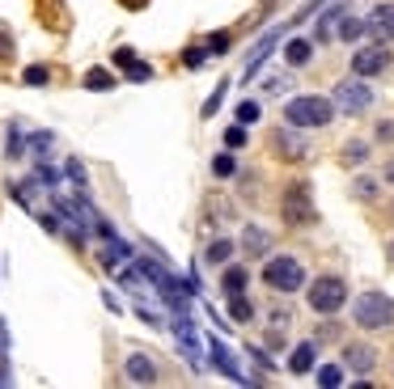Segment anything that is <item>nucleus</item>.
Here are the masks:
<instances>
[{"instance_id":"f257e3e1","label":"nucleus","mask_w":394,"mask_h":389,"mask_svg":"<svg viewBox=\"0 0 394 389\" xmlns=\"http://www.w3.org/2000/svg\"><path fill=\"white\" fill-rule=\"evenodd\" d=\"M331 119H335V102H331V97L301 93V97H289V102H285V123H293V127H301V132L331 127Z\"/></svg>"},{"instance_id":"f03ea898","label":"nucleus","mask_w":394,"mask_h":389,"mask_svg":"<svg viewBox=\"0 0 394 389\" xmlns=\"http://www.w3.org/2000/svg\"><path fill=\"white\" fill-rule=\"evenodd\" d=\"M263 284L271 292H280V296L301 292L305 288V262L297 254H275V258H267L263 262Z\"/></svg>"},{"instance_id":"7ed1b4c3","label":"nucleus","mask_w":394,"mask_h":389,"mask_svg":"<svg viewBox=\"0 0 394 389\" xmlns=\"http://www.w3.org/2000/svg\"><path fill=\"white\" fill-rule=\"evenodd\" d=\"M352 321L361 330H369V335H377V330H390L394 326V301L386 292H361L352 301Z\"/></svg>"},{"instance_id":"20e7f679","label":"nucleus","mask_w":394,"mask_h":389,"mask_svg":"<svg viewBox=\"0 0 394 389\" xmlns=\"http://www.w3.org/2000/svg\"><path fill=\"white\" fill-rule=\"evenodd\" d=\"M331 102H335V110H344V115H365V110L377 102V93H373V85H369V77H344L340 85H335V93H331Z\"/></svg>"},{"instance_id":"39448f33","label":"nucleus","mask_w":394,"mask_h":389,"mask_svg":"<svg viewBox=\"0 0 394 389\" xmlns=\"http://www.w3.org/2000/svg\"><path fill=\"white\" fill-rule=\"evenodd\" d=\"M310 309L318 313V317H326V313H340L344 305H348V284L340 280V275H318V280L310 284Z\"/></svg>"},{"instance_id":"423d86ee","label":"nucleus","mask_w":394,"mask_h":389,"mask_svg":"<svg viewBox=\"0 0 394 389\" xmlns=\"http://www.w3.org/2000/svg\"><path fill=\"white\" fill-rule=\"evenodd\" d=\"M280 212H285V220H289L293 229H310L314 220H318V207H314L305 182H293V186L285 191V203H280Z\"/></svg>"},{"instance_id":"0eeeda50","label":"nucleus","mask_w":394,"mask_h":389,"mask_svg":"<svg viewBox=\"0 0 394 389\" xmlns=\"http://www.w3.org/2000/svg\"><path fill=\"white\" fill-rule=\"evenodd\" d=\"M390 64H394V51L386 47V38L381 42H356V51H352V72L356 77H381Z\"/></svg>"},{"instance_id":"6e6552de","label":"nucleus","mask_w":394,"mask_h":389,"mask_svg":"<svg viewBox=\"0 0 394 389\" xmlns=\"http://www.w3.org/2000/svg\"><path fill=\"white\" fill-rule=\"evenodd\" d=\"M271 148L285 157V161H305V157H310V140H305L301 127H293V123H285V127L271 132Z\"/></svg>"},{"instance_id":"1a4fd4ad","label":"nucleus","mask_w":394,"mask_h":389,"mask_svg":"<svg viewBox=\"0 0 394 389\" xmlns=\"http://www.w3.org/2000/svg\"><path fill=\"white\" fill-rule=\"evenodd\" d=\"M344 368L361 376V385H373L369 372L377 368V347L373 343H344Z\"/></svg>"},{"instance_id":"9d476101","label":"nucleus","mask_w":394,"mask_h":389,"mask_svg":"<svg viewBox=\"0 0 394 389\" xmlns=\"http://www.w3.org/2000/svg\"><path fill=\"white\" fill-rule=\"evenodd\" d=\"M123 372H128V381H136V385H153L161 372H157V360L153 356H144V351H132L128 360H123Z\"/></svg>"},{"instance_id":"9b49d317","label":"nucleus","mask_w":394,"mask_h":389,"mask_svg":"<svg viewBox=\"0 0 394 389\" xmlns=\"http://www.w3.org/2000/svg\"><path fill=\"white\" fill-rule=\"evenodd\" d=\"M246 284H250V271H246L242 262H225V267H220V292H225V296L246 292Z\"/></svg>"},{"instance_id":"f8f14e48","label":"nucleus","mask_w":394,"mask_h":389,"mask_svg":"<svg viewBox=\"0 0 394 389\" xmlns=\"http://www.w3.org/2000/svg\"><path fill=\"white\" fill-rule=\"evenodd\" d=\"M369 157H373V140H348V144L340 148V161L348 165V170H365Z\"/></svg>"},{"instance_id":"ddd939ff","label":"nucleus","mask_w":394,"mask_h":389,"mask_svg":"<svg viewBox=\"0 0 394 389\" xmlns=\"http://www.w3.org/2000/svg\"><path fill=\"white\" fill-rule=\"evenodd\" d=\"M369 26H373V34H377V38L394 42V0H381V5L369 13Z\"/></svg>"},{"instance_id":"4468645a","label":"nucleus","mask_w":394,"mask_h":389,"mask_svg":"<svg viewBox=\"0 0 394 389\" xmlns=\"http://www.w3.org/2000/svg\"><path fill=\"white\" fill-rule=\"evenodd\" d=\"M310 60H314V42H305V38H289V42H285V64H289L293 72H301Z\"/></svg>"},{"instance_id":"2eb2a0df","label":"nucleus","mask_w":394,"mask_h":389,"mask_svg":"<svg viewBox=\"0 0 394 389\" xmlns=\"http://www.w3.org/2000/svg\"><path fill=\"white\" fill-rule=\"evenodd\" d=\"M115 64L128 72V81H149V77H153V68L136 60V51H132V47H119V51H115Z\"/></svg>"},{"instance_id":"dca6fc26","label":"nucleus","mask_w":394,"mask_h":389,"mask_svg":"<svg viewBox=\"0 0 394 389\" xmlns=\"http://www.w3.org/2000/svg\"><path fill=\"white\" fill-rule=\"evenodd\" d=\"M242 250H246L250 258L267 254V250H271V233H267V229H259V225H246V229H242Z\"/></svg>"},{"instance_id":"f3484780","label":"nucleus","mask_w":394,"mask_h":389,"mask_svg":"<svg viewBox=\"0 0 394 389\" xmlns=\"http://www.w3.org/2000/svg\"><path fill=\"white\" fill-rule=\"evenodd\" d=\"M365 34H373V26H369V17H356V13H348L340 22V30H335V38H344V42H361Z\"/></svg>"},{"instance_id":"a211bd4d","label":"nucleus","mask_w":394,"mask_h":389,"mask_svg":"<svg viewBox=\"0 0 394 389\" xmlns=\"http://www.w3.org/2000/svg\"><path fill=\"white\" fill-rule=\"evenodd\" d=\"M234 237H216V241H208V250H204V262L208 267H225V262H234Z\"/></svg>"},{"instance_id":"6ab92c4d","label":"nucleus","mask_w":394,"mask_h":389,"mask_svg":"<svg viewBox=\"0 0 394 389\" xmlns=\"http://www.w3.org/2000/svg\"><path fill=\"white\" fill-rule=\"evenodd\" d=\"M348 191H352V199H361V203H377V195H381V178H373V174H356Z\"/></svg>"},{"instance_id":"aec40b11","label":"nucleus","mask_w":394,"mask_h":389,"mask_svg":"<svg viewBox=\"0 0 394 389\" xmlns=\"http://www.w3.org/2000/svg\"><path fill=\"white\" fill-rule=\"evenodd\" d=\"M314 356H318V343H314V339H310V343H297V347L289 351V368L301 376V372H310V368H314Z\"/></svg>"},{"instance_id":"412c9836","label":"nucleus","mask_w":394,"mask_h":389,"mask_svg":"<svg viewBox=\"0 0 394 389\" xmlns=\"http://www.w3.org/2000/svg\"><path fill=\"white\" fill-rule=\"evenodd\" d=\"M340 339H344V326L335 321V313H326L314 330V343H340Z\"/></svg>"},{"instance_id":"4be33fe9","label":"nucleus","mask_w":394,"mask_h":389,"mask_svg":"<svg viewBox=\"0 0 394 389\" xmlns=\"http://www.w3.org/2000/svg\"><path fill=\"white\" fill-rule=\"evenodd\" d=\"M225 301H229V317H234V321H255L259 309L246 301V292H234V296H225Z\"/></svg>"},{"instance_id":"5701e85b","label":"nucleus","mask_w":394,"mask_h":389,"mask_svg":"<svg viewBox=\"0 0 394 389\" xmlns=\"http://www.w3.org/2000/svg\"><path fill=\"white\" fill-rule=\"evenodd\" d=\"M229 216H234V203H229V199H225V203H220V199H208L204 225H208V229H216V220H229Z\"/></svg>"},{"instance_id":"b1692460","label":"nucleus","mask_w":394,"mask_h":389,"mask_svg":"<svg viewBox=\"0 0 394 389\" xmlns=\"http://www.w3.org/2000/svg\"><path fill=\"white\" fill-rule=\"evenodd\" d=\"M212 364L225 372V376H234V381H242V372H238V364H234V356L229 351H225L220 343H212Z\"/></svg>"},{"instance_id":"393cba45","label":"nucleus","mask_w":394,"mask_h":389,"mask_svg":"<svg viewBox=\"0 0 394 389\" xmlns=\"http://www.w3.org/2000/svg\"><path fill=\"white\" fill-rule=\"evenodd\" d=\"M85 89L106 93V89H115V77H110L106 68H89V72H85Z\"/></svg>"},{"instance_id":"a878e982","label":"nucleus","mask_w":394,"mask_h":389,"mask_svg":"<svg viewBox=\"0 0 394 389\" xmlns=\"http://www.w3.org/2000/svg\"><path fill=\"white\" fill-rule=\"evenodd\" d=\"M212 174H216V178H234V174H238V157H234V152H216V157H212Z\"/></svg>"},{"instance_id":"bb28decb","label":"nucleus","mask_w":394,"mask_h":389,"mask_svg":"<svg viewBox=\"0 0 394 389\" xmlns=\"http://www.w3.org/2000/svg\"><path fill=\"white\" fill-rule=\"evenodd\" d=\"M293 85V68L289 72H275V77H263V93H285Z\"/></svg>"},{"instance_id":"cd10ccee","label":"nucleus","mask_w":394,"mask_h":389,"mask_svg":"<svg viewBox=\"0 0 394 389\" xmlns=\"http://www.w3.org/2000/svg\"><path fill=\"white\" fill-rule=\"evenodd\" d=\"M267 321H271L275 330H285V326H293V309H285V305H271V309H267Z\"/></svg>"},{"instance_id":"c85d7f7f","label":"nucleus","mask_w":394,"mask_h":389,"mask_svg":"<svg viewBox=\"0 0 394 389\" xmlns=\"http://www.w3.org/2000/svg\"><path fill=\"white\" fill-rule=\"evenodd\" d=\"M344 381V368L340 364H322L318 368V385H340Z\"/></svg>"},{"instance_id":"c756f323","label":"nucleus","mask_w":394,"mask_h":389,"mask_svg":"<svg viewBox=\"0 0 394 389\" xmlns=\"http://www.w3.org/2000/svg\"><path fill=\"white\" fill-rule=\"evenodd\" d=\"M204 60H208V47H187L183 51V64L187 68H204Z\"/></svg>"},{"instance_id":"7c9ffc66","label":"nucleus","mask_w":394,"mask_h":389,"mask_svg":"<svg viewBox=\"0 0 394 389\" xmlns=\"http://www.w3.org/2000/svg\"><path fill=\"white\" fill-rule=\"evenodd\" d=\"M259 115H263V106H259V102H242V106H238V123H242V127L255 123Z\"/></svg>"},{"instance_id":"2f4dec72","label":"nucleus","mask_w":394,"mask_h":389,"mask_svg":"<svg viewBox=\"0 0 394 389\" xmlns=\"http://www.w3.org/2000/svg\"><path fill=\"white\" fill-rule=\"evenodd\" d=\"M373 144H394V119H381L373 127Z\"/></svg>"},{"instance_id":"473e14b6","label":"nucleus","mask_w":394,"mask_h":389,"mask_svg":"<svg viewBox=\"0 0 394 389\" xmlns=\"http://www.w3.org/2000/svg\"><path fill=\"white\" fill-rule=\"evenodd\" d=\"M51 81V72L43 68V64H34V68H26V85H47Z\"/></svg>"},{"instance_id":"72a5a7b5","label":"nucleus","mask_w":394,"mask_h":389,"mask_svg":"<svg viewBox=\"0 0 394 389\" xmlns=\"http://www.w3.org/2000/svg\"><path fill=\"white\" fill-rule=\"evenodd\" d=\"M208 51H212V55L229 51V34H208Z\"/></svg>"},{"instance_id":"f704fd0d","label":"nucleus","mask_w":394,"mask_h":389,"mask_svg":"<svg viewBox=\"0 0 394 389\" xmlns=\"http://www.w3.org/2000/svg\"><path fill=\"white\" fill-rule=\"evenodd\" d=\"M225 144H229V148H242V144H246V132H242V123L225 132Z\"/></svg>"},{"instance_id":"c9c22d12","label":"nucleus","mask_w":394,"mask_h":389,"mask_svg":"<svg viewBox=\"0 0 394 389\" xmlns=\"http://www.w3.org/2000/svg\"><path fill=\"white\" fill-rule=\"evenodd\" d=\"M9 157H22V136H17V127L9 132Z\"/></svg>"},{"instance_id":"e433bc0d","label":"nucleus","mask_w":394,"mask_h":389,"mask_svg":"<svg viewBox=\"0 0 394 389\" xmlns=\"http://www.w3.org/2000/svg\"><path fill=\"white\" fill-rule=\"evenodd\" d=\"M381 182H390V186H394V157L381 165Z\"/></svg>"},{"instance_id":"4c0bfd02","label":"nucleus","mask_w":394,"mask_h":389,"mask_svg":"<svg viewBox=\"0 0 394 389\" xmlns=\"http://www.w3.org/2000/svg\"><path fill=\"white\" fill-rule=\"evenodd\" d=\"M34 148H38V152L51 148V132H38V136H34Z\"/></svg>"},{"instance_id":"58836bf2","label":"nucleus","mask_w":394,"mask_h":389,"mask_svg":"<svg viewBox=\"0 0 394 389\" xmlns=\"http://www.w3.org/2000/svg\"><path fill=\"white\" fill-rule=\"evenodd\" d=\"M386 262H390V271H394V241L386 246Z\"/></svg>"}]
</instances>
